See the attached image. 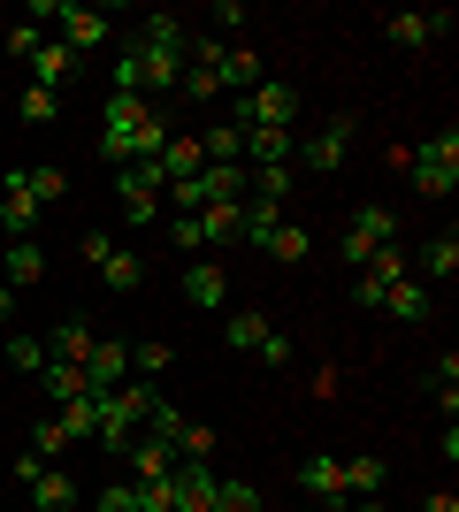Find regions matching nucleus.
Instances as JSON below:
<instances>
[{
	"mask_svg": "<svg viewBox=\"0 0 459 512\" xmlns=\"http://www.w3.org/2000/svg\"><path fill=\"white\" fill-rule=\"evenodd\" d=\"M161 146H169V123H161L138 92H108V100H100V153H108L115 169L161 161Z\"/></svg>",
	"mask_w": 459,
	"mask_h": 512,
	"instance_id": "nucleus-1",
	"label": "nucleus"
},
{
	"mask_svg": "<svg viewBox=\"0 0 459 512\" xmlns=\"http://www.w3.org/2000/svg\"><path fill=\"white\" fill-rule=\"evenodd\" d=\"M406 176H414L421 199H452L459 192V130H444V138H421L414 153H406Z\"/></svg>",
	"mask_w": 459,
	"mask_h": 512,
	"instance_id": "nucleus-2",
	"label": "nucleus"
},
{
	"mask_svg": "<svg viewBox=\"0 0 459 512\" xmlns=\"http://www.w3.org/2000/svg\"><path fill=\"white\" fill-rule=\"evenodd\" d=\"M398 245V207H352L345 237H337V253L352 260V268H368L375 253H391Z\"/></svg>",
	"mask_w": 459,
	"mask_h": 512,
	"instance_id": "nucleus-3",
	"label": "nucleus"
},
{
	"mask_svg": "<svg viewBox=\"0 0 459 512\" xmlns=\"http://www.w3.org/2000/svg\"><path fill=\"white\" fill-rule=\"evenodd\" d=\"M238 130H299V92L291 85H253L238 100Z\"/></svg>",
	"mask_w": 459,
	"mask_h": 512,
	"instance_id": "nucleus-4",
	"label": "nucleus"
},
{
	"mask_svg": "<svg viewBox=\"0 0 459 512\" xmlns=\"http://www.w3.org/2000/svg\"><path fill=\"white\" fill-rule=\"evenodd\" d=\"M345 146H352V115H329L314 138H299V161H291V169L299 176H337L345 169Z\"/></svg>",
	"mask_w": 459,
	"mask_h": 512,
	"instance_id": "nucleus-5",
	"label": "nucleus"
},
{
	"mask_svg": "<svg viewBox=\"0 0 459 512\" xmlns=\"http://www.w3.org/2000/svg\"><path fill=\"white\" fill-rule=\"evenodd\" d=\"M161 169L153 161H131V169H115V207H123V222H153L161 214Z\"/></svg>",
	"mask_w": 459,
	"mask_h": 512,
	"instance_id": "nucleus-6",
	"label": "nucleus"
},
{
	"mask_svg": "<svg viewBox=\"0 0 459 512\" xmlns=\"http://www.w3.org/2000/svg\"><path fill=\"white\" fill-rule=\"evenodd\" d=\"M46 23L62 31V46L77 54V62H85L92 46H108V39H115V23L100 16V8H77V0H54V16H46Z\"/></svg>",
	"mask_w": 459,
	"mask_h": 512,
	"instance_id": "nucleus-7",
	"label": "nucleus"
},
{
	"mask_svg": "<svg viewBox=\"0 0 459 512\" xmlns=\"http://www.w3.org/2000/svg\"><path fill=\"white\" fill-rule=\"evenodd\" d=\"M299 490L306 497H314V505H352V497H345V459H337V451H314V459H306V467H299Z\"/></svg>",
	"mask_w": 459,
	"mask_h": 512,
	"instance_id": "nucleus-8",
	"label": "nucleus"
},
{
	"mask_svg": "<svg viewBox=\"0 0 459 512\" xmlns=\"http://www.w3.org/2000/svg\"><path fill=\"white\" fill-rule=\"evenodd\" d=\"M444 31H452V16H437V8H398V16H383V39L391 46H437Z\"/></svg>",
	"mask_w": 459,
	"mask_h": 512,
	"instance_id": "nucleus-9",
	"label": "nucleus"
},
{
	"mask_svg": "<svg viewBox=\"0 0 459 512\" xmlns=\"http://www.w3.org/2000/svg\"><path fill=\"white\" fill-rule=\"evenodd\" d=\"M176 92H192V100H215V92H222V46L215 39L184 46V85H176Z\"/></svg>",
	"mask_w": 459,
	"mask_h": 512,
	"instance_id": "nucleus-10",
	"label": "nucleus"
},
{
	"mask_svg": "<svg viewBox=\"0 0 459 512\" xmlns=\"http://www.w3.org/2000/svg\"><path fill=\"white\" fill-rule=\"evenodd\" d=\"M85 383H92V398H100V390H123V383H131V344L100 337V344H92V360H85Z\"/></svg>",
	"mask_w": 459,
	"mask_h": 512,
	"instance_id": "nucleus-11",
	"label": "nucleus"
},
{
	"mask_svg": "<svg viewBox=\"0 0 459 512\" xmlns=\"http://www.w3.org/2000/svg\"><path fill=\"white\" fill-rule=\"evenodd\" d=\"M0 230H8V237H31V230H39V199H31L23 169H8V184H0Z\"/></svg>",
	"mask_w": 459,
	"mask_h": 512,
	"instance_id": "nucleus-12",
	"label": "nucleus"
},
{
	"mask_svg": "<svg viewBox=\"0 0 459 512\" xmlns=\"http://www.w3.org/2000/svg\"><path fill=\"white\" fill-rule=\"evenodd\" d=\"M299 161V130H245V169H291Z\"/></svg>",
	"mask_w": 459,
	"mask_h": 512,
	"instance_id": "nucleus-13",
	"label": "nucleus"
},
{
	"mask_svg": "<svg viewBox=\"0 0 459 512\" xmlns=\"http://www.w3.org/2000/svg\"><path fill=\"white\" fill-rule=\"evenodd\" d=\"M383 314H391V321H429V314H437V291H429L421 276H398L391 291H383Z\"/></svg>",
	"mask_w": 459,
	"mask_h": 512,
	"instance_id": "nucleus-14",
	"label": "nucleus"
},
{
	"mask_svg": "<svg viewBox=\"0 0 459 512\" xmlns=\"http://www.w3.org/2000/svg\"><path fill=\"white\" fill-rule=\"evenodd\" d=\"M184 306H199V314H215V306H230V276H222L215 260H199V268H184Z\"/></svg>",
	"mask_w": 459,
	"mask_h": 512,
	"instance_id": "nucleus-15",
	"label": "nucleus"
},
{
	"mask_svg": "<svg viewBox=\"0 0 459 512\" xmlns=\"http://www.w3.org/2000/svg\"><path fill=\"white\" fill-rule=\"evenodd\" d=\"M414 276L429 283V291H437V283H452V276H459V237H452V230H437V237H429V245H421V260H414Z\"/></svg>",
	"mask_w": 459,
	"mask_h": 512,
	"instance_id": "nucleus-16",
	"label": "nucleus"
},
{
	"mask_svg": "<svg viewBox=\"0 0 459 512\" xmlns=\"http://www.w3.org/2000/svg\"><path fill=\"white\" fill-rule=\"evenodd\" d=\"M138 46H161V54H184V46H192V31H184V16H169V8H153V16H138Z\"/></svg>",
	"mask_w": 459,
	"mask_h": 512,
	"instance_id": "nucleus-17",
	"label": "nucleus"
},
{
	"mask_svg": "<svg viewBox=\"0 0 459 512\" xmlns=\"http://www.w3.org/2000/svg\"><path fill=\"white\" fill-rule=\"evenodd\" d=\"M153 169H161V184H184V176L207 169V153H199V138H176V130H169V146H161V161H153Z\"/></svg>",
	"mask_w": 459,
	"mask_h": 512,
	"instance_id": "nucleus-18",
	"label": "nucleus"
},
{
	"mask_svg": "<svg viewBox=\"0 0 459 512\" xmlns=\"http://www.w3.org/2000/svg\"><path fill=\"white\" fill-rule=\"evenodd\" d=\"M92 321H62V329H54V337H46V360H69V367H85L92 360Z\"/></svg>",
	"mask_w": 459,
	"mask_h": 512,
	"instance_id": "nucleus-19",
	"label": "nucleus"
},
{
	"mask_svg": "<svg viewBox=\"0 0 459 512\" xmlns=\"http://www.w3.org/2000/svg\"><path fill=\"white\" fill-rule=\"evenodd\" d=\"M299 192V169H245V199H261V207H284Z\"/></svg>",
	"mask_w": 459,
	"mask_h": 512,
	"instance_id": "nucleus-20",
	"label": "nucleus"
},
{
	"mask_svg": "<svg viewBox=\"0 0 459 512\" xmlns=\"http://www.w3.org/2000/svg\"><path fill=\"white\" fill-rule=\"evenodd\" d=\"M31 505H39V512H69V505H77V482H69L62 467H39V474H31Z\"/></svg>",
	"mask_w": 459,
	"mask_h": 512,
	"instance_id": "nucleus-21",
	"label": "nucleus"
},
{
	"mask_svg": "<svg viewBox=\"0 0 459 512\" xmlns=\"http://www.w3.org/2000/svg\"><path fill=\"white\" fill-rule=\"evenodd\" d=\"M0 268H8V283H39L46 276V253H39V237H8V260H0Z\"/></svg>",
	"mask_w": 459,
	"mask_h": 512,
	"instance_id": "nucleus-22",
	"label": "nucleus"
},
{
	"mask_svg": "<svg viewBox=\"0 0 459 512\" xmlns=\"http://www.w3.org/2000/svg\"><path fill=\"white\" fill-rule=\"evenodd\" d=\"M261 253H268V260H284V268H291V260H306V253H314V230H306V222H276Z\"/></svg>",
	"mask_w": 459,
	"mask_h": 512,
	"instance_id": "nucleus-23",
	"label": "nucleus"
},
{
	"mask_svg": "<svg viewBox=\"0 0 459 512\" xmlns=\"http://www.w3.org/2000/svg\"><path fill=\"white\" fill-rule=\"evenodd\" d=\"M238 222H245V199L238 207H199V245H238Z\"/></svg>",
	"mask_w": 459,
	"mask_h": 512,
	"instance_id": "nucleus-24",
	"label": "nucleus"
},
{
	"mask_svg": "<svg viewBox=\"0 0 459 512\" xmlns=\"http://www.w3.org/2000/svg\"><path fill=\"white\" fill-rule=\"evenodd\" d=\"M39 383H46V398H62V406H69V398H92L85 367H69V360H46V367H39Z\"/></svg>",
	"mask_w": 459,
	"mask_h": 512,
	"instance_id": "nucleus-25",
	"label": "nucleus"
},
{
	"mask_svg": "<svg viewBox=\"0 0 459 512\" xmlns=\"http://www.w3.org/2000/svg\"><path fill=\"white\" fill-rule=\"evenodd\" d=\"M69 69H77V54H69L62 39H39V54H31V77H39V85L54 92V85L69 77Z\"/></svg>",
	"mask_w": 459,
	"mask_h": 512,
	"instance_id": "nucleus-26",
	"label": "nucleus"
},
{
	"mask_svg": "<svg viewBox=\"0 0 459 512\" xmlns=\"http://www.w3.org/2000/svg\"><path fill=\"white\" fill-rule=\"evenodd\" d=\"M54 428H62L69 444H92V428H100V398H69V406L54 413Z\"/></svg>",
	"mask_w": 459,
	"mask_h": 512,
	"instance_id": "nucleus-27",
	"label": "nucleus"
},
{
	"mask_svg": "<svg viewBox=\"0 0 459 512\" xmlns=\"http://www.w3.org/2000/svg\"><path fill=\"white\" fill-rule=\"evenodd\" d=\"M345 497H383V459L375 451H352L345 459Z\"/></svg>",
	"mask_w": 459,
	"mask_h": 512,
	"instance_id": "nucleus-28",
	"label": "nucleus"
},
{
	"mask_svg": "<svg viewBox=\"0 0 459 512\" xmlns=\"http://www.w3.org/2000/svg\"><path fill=\"white\" fill-rule=\"evenodd\" d=\"M253 92L261 85V54H253V46H222V92Z\"/></svg>",
	"mask_w": 459,
	"mask_h": 512,
	"instance_id": "nucleus-29",
	"label": "nucleus"
},
{
	"mask_svg": "<svg viewBox=\"0 0 459 512\" xmlns=\"http://www.w3.org/2000/svg\"><path fill=\"white\" fill-rule=\"evenodd\" d=\"M123 459H131V467H138V482H161V474L176 467V451H169V444H153V436H138V444L123 451Z\"/></svg>",
	"mask_w": 459,
	"mask_h": 512,
	"instance_id": "nucleus-30",
	"label": "nucleus"
},
{
	"mask_svg": "<svg viewBox=\"0 0 459 512\" xmlns=\"http://www.w3.org/2000/svg\"><path fill=\"white\" fill-rule=\"evenodd\" d=\"M100 283H108V291H138V283H146V260L115 245V253H108V268H100Z\"/></svg>",
	"mask_w": 459,
	"mask_h": 512,
	"instance_id": "nucleus-31",
	"label": "nucleus"
},
{
	"mask_svg": "<svg viewBox=\"0 0 459 512\" xmlns=\"http://www.w3.org/2000/svg\"><path fill=\"white\" fill-rule=\"evenodd\" d=\"M169 451H176V459H199V467H207V459H215V428H207V421H184Z\"/></svg>",
	"mask_w": 459,
	"mask_h": 512,
	"instance_id": "nucleus-32",
	"label": "nucleus"
},
{
	"mask_svg": "<svg viewBox=\"0 0 459 512\" xmlns=\"http://www.w3.org/2000/svg\"><path fill=\"white\" fill-rule=\"evenodd\" d=\"M261 337H268L261 314H230L222 321V344H230V352H261Z\"/></svg>",
	"mask_w": 459,
	"mask_h": 512,
	"instance_id": "nucleus-33",
	"label": "nucleus"
},
{
	"mask_svg": "<svg viewBox=\"0 0 459 512\" xmlns=\"http://www.w3.org/2000/svg\"><path fill=\"white\" fill-rule=\"evenodd\" d=\"M169 360H176L169 344H161V337H146V344L131 352V375H138V383H161V375H169Z\"/></svg>",
	"mask_w": 459,
	"mask_h": 512,
	"instance_id": "nucleus-34",
	"label": "nucleus"
},
{
	"mask_svg": "<svg viewBox=\"0 0 459 512\" xmlns=\"http://www.w3.org/2000/svg\"><path fill=\"white\" fill-rule=\"evenodd\" d=\"M0 360L16 367V375H39V367H46V337H8V344H0Z\"/></svg>",
	"mask_w": 459,
	"mask_h": 512,
	"instance_id": "nucleus-35",
	"label": "nucleus"
},
{
	"mask_svg": "<svg viewBox=\"0 0 459 512\" xmlns=\"http://www.w3.org/2000/svg\"><path fill=\"white\" fill-rule=\"evenodd\" d=\"M23 184H31L39 214H46V207H62V199H69V176H62V169H23Z\"/></svg>",
	"mask_w": 459,
	"mask_h": 512,
	"instance_id": "nucleus-36",
	"label": "nucleus"
},
{
	"mask_svg": "<svg viewBox=\"0 0 459 512\" xmlns=\"http://www.w3.org/2000/svg\"><path fill=\"white\" fill-rule=\"evenodd\" d=\"M16 107H23V123H39V130H46L54 115H62V92H46V85H23V100H16Z\"/></svg>",
	"mask_w": 459,
	"mask_h": 512,
	"instance_id": "nucleus-37",
	"label": "nucleus"
},
{
	"mask_svg": "<svg viewBox=\"0 0 459 512\" xmlns=\"http://www.w3.org/2000/svg\"><path fill=\"white\" fill-rule=\"evenodd\" d=\"M215 512H268V505H261V490H253V482H222V490H215Z\"/></svg>",
	"mask_w": 459,
	"mask_h": 512,
	"instance_id": "nucleus-38",
	"label": "nucleus"
},
{
	"mask_svg": "<svg viewBox=\"0 0 459 512\" xmlns=\"http://www.w3.org/2000/svg\"><path fill=\"white\" fill-rule=\"evenodd\" d=\"M31 451H39L46 467H54V451H69V436H62L54 421H39V428H31Z\"/></svg>",
	"mask_w": 459,
	"mask_h": 512,
	"instance_id": "nucleus-39",
	"label": "nucleus"
},
{
	"mask_svg": "<svg viewBox=\"0 0 459 512\" xmlns=\"http://www.w3.org/2000/svg\"><path fill=\"white\" fill-rule=\"evenodd\" d=\"M92 512H138V490H131V482H115V490L92 497Z\"/></svg>",
	"mask_w": 459,
	"mask_h": 512,
	"instance_id": "nucleus-40",
	"label": "nucleus"
},
{
	"mask_svg": "<svg viewBox=\"0 0 459 512\" xmlns=\"http://www.w3.org/2000/svg\"><path fill=\"white\" fill-rule=\"evenodd\" d=\"M8 54L31 62V54H39V23H8Z\"/></svg>",
	"mask_w": 459,
	"mask_h": 512,
	"instance_id": "nucleus-41",
	"label": "nucleus"
},
{
	"mask_svg": "<svg viewBox=\"0 0 459 512\" xmlns=\"http://www.w3.org/2000/svg\"><path fill=\"white\" fill-rule=\"evenodd\" d=\"M108 253H115V237H100V230L77 237V260H92V268H108Z\"/></svg>",
	"mask_w": 459,
	"mask_h": 512,
	"instance_id": "nucleus-42",
	"label": "nucleus"
},
{
	"mask_svg": "<svg viewBox=\"0 0 459 512\" xmlns=\"http://www.w3.org/2000/svg\"><path fill=\"white\" fill-rule=\"evenodd\" d=\"M169 237H176V253H199V214H176Z\"/></svg>",
	"mask_w": 459,
	"mask_h": 512,
	"instance_id": "nucleus-43",
	"label": "nucleus"
},
{
	"mask_svg": "<svg viewBox=\"0 0 459 512\" xmlns=\"http://www.w3.org/2000/svg\"><path fill=\"white\" fill-rule=\"evenodd\" d=\"M261 360L268 367H291V337H284V329H268V337H261Z\"/></svg>",
	"mask_w": 459,
	"mask_h": 512,
	"instance_id": "nucleus-44",
	"label": "nucleus"
},
{
	"mask_svg": "<svg viewBox=\"0 0 459 512\" xmlns=\"http://www.w3.org/2000/svg\"><path fill=\"white\" fill-rule=\"evenodd\" d=\"M421 512H459V497H452V490H437V497H429Z\"/></svg>",
	"mask_w": 459,
	"mask_h": 512,
	"instance_id": "nucleus-45",
	"label": "nucleus"
},
{
	"mask_svg": "<svg viewBox=\"0 0 459 512\" xmlns=\"http://www.w3.org/2000/svg\"><path fill=\"white\" fill-rule=\"evenodd\" d=\"M345 512H383V497H352V505Z\"/></svg>",
	"mask_w": 459,
	"mask_h": 512,
	"instance_id": "nucleus-46",
	"label": "nucleus"
},
{
	"mask_svg": "<svg viewBox=\"0 0 459 512\" xmlns=\"http://www.w3.org/2000/svg\"><path fill=\"white\" fill-rule=\"evenodd\" d=\"M0 321H16V291H0Z\"/></svg>",
	"mask_w": 459,
	"mask_h": 512,
	"instance_id": "nucleus-47",
	"label": "nucleus"
}]
</instances>
